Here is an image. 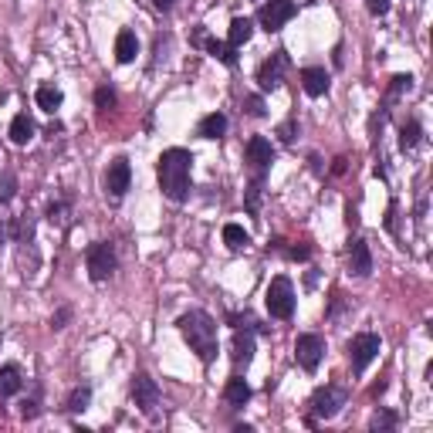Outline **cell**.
<instances>
[{"label":"cell","instance_id":"1","mask_svg":"<svg viewBox=\"0 0 433 433\" xmlns=\"http://www.w3.org/2000/svg\"><path fill=\"white\" fill-rule=\"evenodd\" d=\"M189 170H193V156L189 149H166L156 163V176H159V189L163 196L173 200V204H183L189 196Z\"/></svg>","mask_w":433,"mask_h":433},{"label":"cell","instance_id":"2","mask_svg":"<svg viewBox=\"0 0 433 433\" xmlns=\"http://www.w3.org/2000/svg\"><path fill=\"white\" fill-rule=\"evenodd\" d=\"M176 325H180L187 345L200 356V362H213V359H217V349H220V342H217V321L210 319L207 312L193 308L187 315H180Z\"/></svg>","mask_w":433,"mask_h":433},{"label":"cell","instance_id":"3","mask_svg":"<svg viewBox=\"0 0 433 433\" xmlns=\"http://www.w3.org/2000/svg\"><path fill=\"white\" fill-rule=\"evenodd\" d=\"M264 305H267L271 319H291V315H295V288H291V281H288L284 274L267 284Z\"/></svg>","mask_w":433,"mask_h":433},{"label":"cell","instance_id":"4","mask_svg":"<svg viewBox=\"0 0 433 433\" xmlns=\"http://www.w3.org/2000/svg\"><path fill=\"white\" fill-rule=\"evenodd\" d=\"M85 264H88V278H92V281H109V278L115 274V264H119L115 247L109 244V241L92 244L88 247V254H85Z\"/></svg>","mask_w":433,"mask_h":433},{"label":"cell","instance_id":"5","mask_svg":"<svg viewBox=\"0 0 433 433\" xmlns=\"http://www.w3.org/2000/svg\"><path fill=\"white\" fill-rule=\"evenodd\" d=\"M349 403V389L342 386H321L319 393L312 396V413L319 420H332V416L342 413V406Z\"/></svg>","mask_w":433,"mask_h":433},{"label":"cell","instance_id":"6","mask_svg":"<svg viewBox=\"0 0 433 433\" xmlns=\"http://www.w3.org/2000/svg\"><path fill=\"white\" fill-rule=\"evenodd\" d=\"M129 187H132V166H129L126 156H119V159L109 163V173H105V193H109L112 204H119V200L129 193Z\"/></svg>","mask_w":433,"mask_h":433},{"label":"cell","instance_id":"7","mask_svg":"<svg viewBox=\"0 0 433 433\" xmlns=\"http://www.w3.org/2000/svg\"><path fill=\"white\" fill-rule=\"evenodd\" d=\"M295 359H298V366H302L305 373H315L321 366V359H325V339L315 335V332L298 335V342H295Z\"/></svg>","mask_w":433,"mask_h":433},{"label":"cell","instance_id":"8","mask_svg":"<svg viewBox=\"0 0 433 433\" xmlns=\"http://www.w3.org/2000/svg\"><path fill=\"white\" fill-rule=\"evenodd\" d=\"M379 349H382V342H379L376 332H362L356 339L349 342V359H352V369L356 373H366V366L379 356Z\"/></svg>","mask_w":433,"mask_h":433},{"label":"cell","instance_id":"9","mask_svg":"<svg viewBox=\"0 0 433 433\" xmlns=\"http://www.w3.org/2000/svg\"><path fill=\"white\" fill-rule=\"evenodd\" d=\"M295 14H298V4H295V0H267L261 7V27L267 34H274V31H281Z\"/></svg>","mask_w":433,"mask_h":433},{"label":"cell","instance_id":"10","mask_svg":"<svg viewBox=\"0 0 433 433\" xmlns=\"http://www.w3.org/2000/svg\"><path fill=\"white\" fill-rule=\"evenodd\" d=\"M132 403L139 406V413L156 416V410H159V386H156V379H149L146 373H139L132 379Z\"/></svg>","mask_w":433,"mask_h":433},{"label":"cell","instance_id":"11","mask_svg":"<svg viewBox=\"0 0 433 433\" xmlns=\"http://www.w3.org/2000/svg\"><path fill=\"white\" fill-rule=\"evenodd\" d=\"M291 68V58H288V51H274V55L264 61L261 68H258V81H261L264 92H274L278 85L284 81V72Z\"/></svg>","mask_w":433,"mask_h":433},{"label":"cell","instance_id":"12","mask_svg":"<svg viewBox=\"0 0 433 433\" xmlns=\"http://www.w3.org/2000/svg\"><path fill=\"white\" fill-rule=\"evenodd\" d=\"M244 159L251 163L254 176H264V173L271 170V163H274V146H271L264 135H251V139H247V149H244Z\"/></svg>","mask_w":433,"mask_h":433},{"label":"cell","instance_id":"13","mask_svg":"<svg viewBox=\"0 0 433 433\" xmlns=\"http://www.w3.org/2000/svg\"><path fill=\"white\" fill-rule=\"evenodd\" d=\"M349 271L356 274V278H366L369 271H373V254H369V244L356 237L352 244H349Z\"/></svg>","mask_w":433,"mask_h":433},{"label":"cell","instance_id":"14","mask_svg":"<svg viewBox=\"0 0 433 433\" xmlns=\"http://www.w3.org/2000/svg\"><path fill=\"white\" fill-rule=\"evenodd\" d=\"M302 88L312 98H319V95L328 92V72L325 68H305L302 72Z\"/></svg>","mask_w":433,"mask_h":433},{"label":"cell","instance_id":"15","mask_svg":"<svg viewBox=\"0 0 433 433\" xmlns=\"http://www.w3.org/2000/svg\"><path fill=\"white\" fill-rule=\"evenodd\" d=\"M254 359V332L251 328H237V335H234V362L237 366H247Z\"/></svg>","mask_w":433,"mask_h":433},{"label":"cell","instance_id":"16","mask_svg":"<svg viewBox=\"0 0 433 433\" xmlns=\"http://www.w3.org/2000/svg\"><path fill=\"white\" fill-rule=\"evenodd\" d=\"M135 55H139V38L132 31H119V38H115V58L122 65H129V61H135Z\"/></svg>","mask_w":433,"mask_h":433},{"label":"cell","instance_id":"17","mask_svg":"<svg viewBox=\"0 0 433 433\" xmlns=\"http://www.w3.org/2000/svg\"><path fill=\"white\" fill-rule=\"evenodd\" d=\"M196 132L204 135V139H220L227 132V115L224 112H210L200 119V126H196Z\"/></svg>","mask_w":433,"mask_h":433},{"label":"cell","instance_id":"18","mask_svg":"<svg viewBox=\"0 0 433 433\" xmlns=\"http://www.w3.org/2000/svg\"><path fill=\"white\" fill-rule=\"evenodd\" d=\"M224 399L230 403V406H244L247 399H251V386H247V379H241V376L227 379V386H224Z\"/></svg>","mask_w":433,"mask_h":433},{"label":"cell","instance_id":"19","mask_svg":"<svg viewBox=\"0 0 433 433\" xmlns=\"http://www.w3.org/2000/svg\"><path fill=\"white\" fill-rule=\"evenodd\" d=\"M11 139H14L18 146H27V142L34 139V122H31L27 112L14 115V122H11Z\"/></svg>","mask_w":433,"mask_h":433},{"label":"cell","instance_id":"20","mask_svg":"<svg viewBox=\"0 0 433 433\" xmlns=\"http://www.w3.org/2000/svg\"><path fill=\"white\" fill-rule=\"evenodd\" d=\"M251 34H254V24L247 18H234L230 20V31H227V44L230 48H241V44L251 41Z\"/></svg>","mask_w":433,"mask_h":433},{"label":"cell","instance_id":"21","mask_svg":"<svg viewBox=\"0 0 433 433\" xmlns=\"http://www.w3.org/2000/svg\"><path fill=\"white\" fill-rule=\"evenodd\" d=\"M20 382H24V376H20L18 366H4L0 369V396H18Z\"/></svg>","mask_w":433,"mask_h":433},{"label":"cell","instance_id":"22","mask_svg":"<svg viewBox=\"0 0 433 433\" xmlns=\"http://www.w3.org/2000/svg\"><path fill=\"white\" fill-rule=\"evenodd\" d=\"M34 102H38V109H44V112H55V109H61V88L41 85L38 92H34Z\"/></svg>","mask_w":433,"mask_h":433},{"label":"cell","instance_id":"23","mask_svg":"<svg viewBox=\"0 0 433 433\" xmlns=\"http://www.w3.org/2000/svg\"><path fill=\"white\" fill-rule=\"evenodd\" d=\"M88 403H92V386H75L72 396L65 399V410L68 413H81V410H88Z\"/></svg>","mask_w":433,"mask_h":433},{"label":"cell","instance_id":"24","mask_svg":"<svg viewBox=\"0 0 433 433\" xmlns=\"http://www.w3.org/2000/svg\"><path fill=\"white\" fill-rule=\"evenodd\" d=\"M224 244L230 247V251H241V247L251 244V234H247L241 224H227L224 227Z\"/></svg>","mask_w":433,"mask_h":433},{"label":"cell","instance_id":"25","mask_svg":"<svg viewBox=\"0 0 433 433\" xmlns=\"http://www.w3.org/2000/svg\"><path fill=\"white\" fill-rule=\"evenodd\" d=\"M207 51L217 58V61H224L227 68H234V65H237V55H234L237 48H230V44H224V41H207Z\"/></svg>","mask_w":433,"mask_h":433},{"label":"cell","instance_id":"26","mask_svg":"<svg viewBox=\"0 0 433 433\" xmlns=\"http://www.w3.org/2000/svg\"><path fill=\"white\" fill-rule=\"evenodd\" d=\"M420 135H423V129H420V122L416 119H410L406 126H403V132H399V149L403 152H410L420 142Z\"/></svg>","mask_w":433,"mask_h":433},{"label":"cell","instance_id":"27","mask_svg":"<svg viewBox=\"0 0 433 433\" xmlns=\"http://www.w3.org/2000/svg\"><path fill=\"white\" fill-rule=\"evenodd\" d=\"M396 423H399V420H396L393 410H376V413H373V420H369V430H373V433H386V430H396Z\"/></svg>","mask_w":433,"mask_h":433},{"label":"cell","instance_id":"28","mask_svg":"<svg viewBox=\"0 0 433 433\" xmlns=\"http://www.w3.org/2000/svg\"><path fill=\"white\" fill-rule=\"evenodd\" d=\"M18 196V176L14 173H0V204H11Z\"/></svg>","mask_w":433,"mask_h":433},{"label":"cell","instance_id":"29","mask_svg":"<svg viewBox=\"0 0 433 433\" xmlns=\"http://www.w3.org/2000/svg\"><path fill=\"white\" fill-rule=\"evenodd\" d=\"M95 105L102 109V112H109V109H115V92L109 88V85H102L98 92H95Z\"/></svg>","mask_w":433,"mask_h":433},{"label":"cell","instance_id":"30","mask_svg":"<svg viewBox=\"0 0 433 433\" xmlns=\"http://www.w3.org/2000/svg\"><path fill=\"white\" fill-rule=\"evenodd\" d=\"M244 112L254 115V119H261V115L267 112V109H264V98H261V95H247V98H244Z\"/></svg>","mask_w":433,"mask_h":433},{"label":"cell","instance_id":"31","mask_svg":"<svg viewBox=\"0 0 433 433\" xmlns=\"http://www.w3.org/2000/svg\"><path fill=\"white\" fill-rule=\"evenodd\" d=\"M65 213H68V204H51V207H48V220H51V224H65V220H68Z\"/></svg>","mask_w":433,"mask_h":433},{"label":"cell","instance_id":"32","mask_svg":"<svg viewBox=\"0 0 433 433\" xmlns=\"http://www.w3.org/2000/svg\"><path fill=\"white\" fill-rule=\"evenodd\" d=\"M410 88H413V78H410V75H396L393 78V88H389V92H393V95H403V92H410Z\"/></svg>","mask_w":433,"mask_h":433},{"label":"cell","instance_id":"33","mask_svg":"<svg viewBox=\"0 0 433 433\" xmlns=\"http://www.w3.org/2000/svg\"><path fill=\"white\" fill-rule=\"evenodd\" d=\"M20 416H24V420H34V416H38V403H34V399H24V403H20Z\"/></svg>","mask_w":433,"mask_h":433},{"label":"cell","instance_id":"34","mask_svg":"<svg viewBox=\"0 0 433 433\" xmlns=\"http://www.w3.org/2000/svg\"><path fill=\"white\" fill-rule=\"evenodd\" d=\"M369 14H376V18L389 14V0H369Z\"/></svg>","mask_w":433,"mask_h":433},{"label":"cell","instance_id":"35","mask_svg":"<svg viewBox=\"0 0 433 433\" xmlns=\"http://www.w3.org/2000/svg\"><path fill=\"white\" fill-rule=\"evenodd\" d=\"M68 319H72V312H68V308H61L55 319H51V325H55V328H65V321H68Z\"/></svg>","mask_w":433,"mask_h":433},{"label":"cell","instance_id":"36","mask_svg":"<svg viewBox=\"0 0 433 433\" xmlns=\"http://www.w3.org/2000/svg\"><path fill=\"white\" fill-rule=\"evenodd\" d=\"M281 139L284 142H295V122H284L281 126Z\"/></svg>","mask_w":433,"mask_h":433},{"label":"cell","instance_id":"37","mask_svg":"<svg viewBox=\"0 0 433 433\" xmlns=\"http://www.w3.org/2000/svg\"><path fill=\"white\" fill-rule=\"evenodd\" d=\"M291 258H295V261H305V258H308V247H291Z\"/></svg>","mask_w":433,"mask_h":433},{"label":"cell","instance_id":"38","mask_svg":"<svg viewBox=\"0 0 433 433\" xmlns=\"http://www.w3.org/2000/svg\"><path fill=\"white\" fill-rule=\"evenodd\" d=\"M173 4H176V0H152V7H156V11H170Z\"/></svg>","mask_w":433,"mask_h":433}]
</instances>
